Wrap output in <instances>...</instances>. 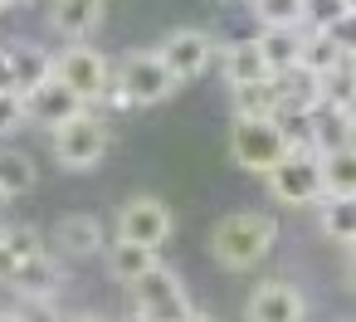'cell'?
Returning <instances> with one entry per match:
<instances>
[{"instance_id": "obj_1", "label": "cell", "mask_w": 356, "mask_h": 322, "mask_svg": "<svg viewBox=\"0 0 356 322\" xmlns=\"http://www.w3.org/2000/svg\"><path fill=\"white\" fill-rule=\"evenodd\" d=\"M278 234H283L278 215H268V210H229L210 230V259L225 273H254L278 249Z\"/></svg>"}, {"instance_id": "obj_2", "label": "cell", "mask_w": 356, "mask_h": 322, "mask_svg": "<svg viewBox=\"0 0 356 322\" xmlns=\"http://www.w3.org/2000/svg\"><path fill=\"white\" fill-rule=\"evenodd\" d=\"M176 93H181V79L161 64V54L156 49H132L113 69V88H108L103 108H161Z\"/></svg>"}, {"instance_id": "obj_3", "label": "cell", "mask_w": 356, "mask_h": 322, "mask_svg": "<svg viewBox=\"0 0 356 322\" xmlns=\"http://www.w3.org/2000/svg\"><path fill=\"white\" fill-rule=\"evenodd\" d=\"M113 147V127L103 118V108H83L79 118L59 122L49 132V156L59 171H93Z\"/></svg>"}, {"instance_id": "obj_4", "label": "cell", "mask_w": 356, "mask_h": 322, "mask_svg": "<svg viewBox=\"0 0 356 322\" xmlns=\"http://www.w3.org/2000/svg\"><path fill=\"white\" fill-rule=\"evenodd\" d=\"M127 293H132V312H142V317H152V322H186V317L195 312V298H191L186 278H181L171 264L147 268Z\"/></svg>"}, {"instance_id": "obj_5", "label": "cell", "mask_w": 356, "mask_h": 322, "mask_svg": "<svg viewBox=\"0 0 356 322\" xmlns=\"http://www.w3.org/2000/svg\"><path fill=\"white\" fill-rule=\"evenodd\" d=\"M171 234H176V210L161 195H127L113 215V239H132V244L161 254V244H171Z\"/></svg>"}, {"instance_id": "obj_6", "label": "cell", "mask_w": 356, "mask_h": 322, "mask_svg": "<svg viewBox=\"0 0 356 322\" xmlns=\"http://www.w3.org/2000/svg\"><path fill=\"white\" fill-rule=\"evenodd\" d=\"M264 181H268V195L278 205H293V210H312L327 195V186H322V156L317 152H288Z\"/></svg>"}, {"instance_id": "obj_7", "label": "cell", "mask_w": 356, "mask_h": 322, "mask_svg": "<svg viewBox=\"0 0 356 322\" xmlns=\"http://www.w3.org/2000/svg\"><path fill=\"white\" fill-rule=\"evenodd\" d=\"M54 79H64L88 108H103V98L113 88V64L98 45H69L54 54Z\"/></svg>"}, {"instance_id": "obj_8", "label": "cell", "mask_w": 356, "mask_h": 322, "mask_svg": "<svg viewBox=\"0 0 356 322\" xmlns=\"http://www.w3.org/2000/svg\"><path fill=\"white\" fill-rule=\"evenodd\" d=\"M229 156H234L239 171L268 176V171L288 156V142H283V132H278L273 118H259V122L234 118V127H229Z\"/></svg>"}, {"instance_id": "obj_9", "label": "cell", "mask_w": 356, "mask_h": 322, "mask_svg": "<svg viewBox=\"0 0 356 322\" xmlns=\"http://www.w3.org/2000/svg\"><path fill=\"white\" fill-rule=\"evenodd\" d=\"M312 298L298 278H264L244 298V322H307Z\"/></svg>"}, {"instance_id": "obj_10", "label": "cell", "mask_w": 356, "mask_h": 322, "mask_svg": "<svg viewBox=\"0 0 356 322\" xmlns=\"http://www.w3.org/2000/svg\"><path fill=\"white\" fill-rule=\"evenodd\" d=\"M156 54H161V64H166L181 83H191V79H200V74L215 64L220 49H215V35H210V30H200V25H176V30L161 35Z\"/></svg>"}, {"instance_id": "obj_11", "label": "cell", "mask_w": 356, "mask_h": 322, "mask_svg": "<svg viewBox=\"0 0 356 322\" xmlns=\"http://www.w3.org/2000/svg\"><path fill=\"white\" fill-rule=\"evenodd\" d=\"M49 249L59 259H98L108 249V225L93 215V210H69L54 234H49Z\"/></svg>"}, {"instance_id": "obj_12", "label": "cell", "mask_w": 356, "mask_h": 322, "mask_svg": "<svg viewBox=\"0 0 356 322\" xmlns=\"http://www.w3.org/2000/svg\"><path fill=\"white\" fill-rule=\"evenodd\" d=\"M20 98H25V118H30V122H40V127H49V132H54L59 122H69V118H79V113L88 108V103L64 83V79H44V83H35L30 93H20Z\"/></svg>"}, {"instance_id": "obj_13", "label": "cell", "mask_w": 356, "mask_h": 322, "mask_svg": "<svg viewBox=\"0 0 356 322\" xmlns=\"http://www.w3.org/2000/svg\"><path fill=\"white\" fill-rule=\"evenodd\" d=\"M64 283H69L64 259H59L54 249H40L35 259H25V264L15 268V278L6 283V293H10V298H59Z\"/></svg>"}, {"instance_id": "obj_14", "label": "cell", "mask_w": 356, "mask_h": 322, "mask_svg": "<svg viewBox=\"0 0 356 322\" xmlns=\"http://www.w3.org/2000/svg\"><path fill=\"white\" fill-rule=\"evenodd\" d=\"M108 20V0H49V30L64 45H88Z\"/></svg>"}, {"instance_id": "obj_15", "label": "cell", "mask_w": 356, "mask_h": 322, "mask_svg": "<svg viewBox=\"0 0 356 322\" xmlns=\"http://www.w3.org/2000/svg\"><path fill=\"white\" fill-rule=\"evenodd\" d=\"M215 59H220V74H225V83H229V88H249V83L273 79L254 40H229V45H220V54H215Z\"/></svg>"}, {"instance_id": "obj_16", "label": "cell", "mask_w": 356, "mask_h": 322, "mask_svg": "<svg viewBox=\"0 0 356 322\" xmlns=\"http://www.w3.org/2000/svg\"><path fill=\"white\" fill-rule=\"evenodd\" d=\"M254 45H259L268 74L278 79V74L298 69V54H302V25H264V30L254 35Z\"/></svg>"}, {"instance_id": "obj_17", "label": "cell", "mask_w": 356, "mask_h": 322, "mask_svg": "<svg viewBox=\"0 0 356 322\" xmlns=\"http://www.w3.org/2000/svg\"><path fill=\"white\" fill-rule=\"evenodd\" d=\"M161 264V254L156 249H142V244H132V239H108V249H103V268H108V278L113 283H122V288H132L147 268H156Z\"/></svg>"}, {"instance_id": "obj_18", "label": "cell", "mask_w": 356, "mask_h": 322, "mask_svg": "<svg viewBox=\"0 0 356 322\" xmlns=\"http://www.w3.org/2000/svg\"><path fill=\"white\" fill-rule=\"evenodd\" d=\"M278 83V113H298V118H312L322 108V79L307 74V69H288L273 79Z\"/></svg>"}, {"instance_id": "obj_19", "label": "cell", "mask_w": 356, "mask_h": 322, "mask_svg": "<svg viewBox=\"0 0 356 322\" xmlns=\"http://www.w3.org/2000/svg\"><path fill=\"white\" fill-rule=\"evenodd\" d=\"M40 249H49L44 230L40 225H6V239H0V288L15 278V268L25 259H35Z\"/></svg>"}, {"instance_id": "obj_20", "label": "cell", "mask_w": 356, "mask_h": 322, "mask_svg": "<svg viewBox=\"0 0 356 322\" xmlns=\"http://www.w3.org/2000/svg\"><path fill=\"white\" fill-rule=\"evenodd\" d=\"M6 54H10V69H15V88L20 93H30L44 79H54V54L44 45H35V40H15V45H6Z\"/></svg>"}, {"instance_id": "obj_21", "label": "cell", "mask_w": 356, "mask_h": 322, "mask_svg": "<svg viewBox=\"0 0 356 322\" xmlns=\"http://www.w3.org/2000/svg\"><path fill=\"white\" fill-rule=\"evenodd\" d=\"M317 225H322L327 239H337L341 249H351L356 244V195H322Z\"/></svg>"}, {"instance_id": "obj_22", "label": "cell", "mask_w": 356, "mask_h": 322, "mask_svg": "<svg viewBox=\"0 0 356 322\" xmlns=\"http://www.w3.org/2000/svg\"><path fill=\"white\" fill-rule=\"evenodd\" d=\"M356 142V127L346 118V108H317L312 113V152H337V147H351Z\"/></svg>"}, {"instance_id": "obj_23", "label": "cell", "mask_w": 356, "mask_h": 322, "mask_svg": "<svg viewBox=\"0 0 356 322\" xmlns=\"http://www.w3.org/2000/svg\"><path fill=\"white\" fill-rule=\"evenodd\" d=\"M40 186V171H35V156H25L20 147H0V191L10 200L30 195Z\"/></svg>"}, {"instance_id": "obj_24", "label": "cell", "mask_w": 356, "mask_h": 322, "mask_svg": "<svg viewBox=\"0 0 356 322\" xmlns=\"http://www.w3.org/2000/svg\"><path fill=\"white\" fill-rule=\"evenodd\" d=\"M229 103H234V118H244V122L278 118V83L264 79V83H249V88H229Z\"/></svg>"}, {"instance_id": "obj_25", "label": "cell", "mask_w": 356, "mask_h": 322, "mask_svg": "<svg viewBox=\"0 0 356 322\" xmlns=\"http://www.w3.org/2000/svg\"><path fill=\"white\" fill-rule=\"evenodd\" d=\"M337 64H346V59H341V49L332 45V35H327V30H302V54H298V69H307V74L327 79Z\"/></svg>"}, {"instance_id": "obj_26", "label": "cell", "mask_w": 356, "mask_h": 322, "mask_svg": "<svg viewBox=\"0 0 356 322\" xmlns=\"http://www.w3.org/2000/svg\"><path fill=\"white\" fill-rule=\"evenodd\" d=\"M322 186L327 195H356V142L322 152Z\"/></svg>"}, {"instance_id": "obj_27", "label": "cell", "mask_w": 356, "mask_h": 322, "mask_svg": "<svg viewBox=\"0 0 356 322\" xmlns=\"http://www.w3.org/2000/svg\"><path fill=\"white\" fill-rule=\"evenodd\" d=\"M351 98H356V59L337 64L322 79V108H351Z\"/></svg>"}, {"instance_id": "obj_28", "label": "cell", "mask_w": 356, "mask_h": 322, "mask_svg": "<svg viewBox=\"0 0 356 322\" xmlns=\"http://www.w3.org/2000/svg\"><path fill=\"white\" fill-rule=\"evenodd\" d=\"M249 10L264 25H302V0H249Z\"/></svg>"}, {"instance_id": "obj_29", "label": "cell", "mask_w": 356, "mask_h": 322, "mask_svg": "<svg viewBox=\"0 0 356 322\" xmlns=\"http://www.w3.org/2000/svg\"><path fill=\"white\" fill-rule=\"evenodd\" d=\"M6 307H10V317H15V322H64L54 298H10Z\"/></svg>"}, {"instance_id": "obj_30", "label": "cell", "mask_w": 356, "mask_h": 322, "mask_svg": "<svg viewBox=\"0 0 356 322\" xmlns=\"http://www.w3.org/2000/svg\"><path fill=\"white\" fill-rule=\"evenodd\" d=\"M346 15V0H302V30H332Z\"/></svg>"}, {"instance_id": "obj_31", "label": "cell", "mask_w": 356, "mask_h": 322, "mask_svg": "<svg viewBox=\"0 0 356 322\" xmlns=\"http://www.w3.org/2000/svg\"><path fill=\"white\" fill-rule=\"evenodd\" d=\"M25 122H30V118H25V98H20V93H0V142L15 137Z\"/></svg>"}, {"instance_id": "obj_32", "label": "cell", "mask_w": 356, "mask_h": 322, "mask_svg": "<svg viewBox=\"0 0 356 322\" xmlns=\"http://www.w3.org/2000/svg\"><path fill=\"white\" fill-rule=\"evenodd\" d=\"M327 35H332V45L341 49V59H356V10H346Z\"/></svg>"}, {"instance_id": "obj_33", "label": "cell", "mask_w": 356, "mask_h": 322, "mask_svg": "<svg viewBox=\"0 0 356 322\" xmlns=\"http://www.w3.org/2000/svg\"><path fill=\"white\" fill-rule=\"evenodd\" d=\"M0 93H20V88H15V69H10V54H6V45H0Z\"/></svg>"}, {"instance_id": "obj_34", "label": "cell", "mask_w": 356, "mask_h": 322, "mask_svg": "<svg viewBox=\"0 0 356 322\" xmlns=\"http://www.w3.org/2000/svg\"><path fill=\"white\" fill-rule=\"evenodd\" d=\"M341 288L346 293H356V244L346 249V259H341Z\"/></svg>"}, {"instance_id": "obj_35", "label": "cell", "mask_w": 356, "mask_h": 322, "mask_svg": "<svg viewBox=\"0 0 356 322\" xmlns=\"http://www.w3.org/2000/svg\"><path fill=\"white\" fill-rule=\"evenodd\" d=\"M64 322H108V317H98V312H69Z\"/></svg>"}, {"instance_id": "obj_36", "label": "cell", "mask_w": 356, "mask_h": 322, "mask_svg": "<svg viewBox=\"0 0 356 322\" xmlns=\"http://www.w3.org/2000/svg\"><path fill=\"white\" fill-rule=\"evenodd\" d=\"M186 322H220V317H215V312H200V307H195V312H191Z\"/></svg>"}, {"instance_id": "obj_37", "label": "cell", "mask_w": 356, "mask_h": 322, "mask_svg": "<svg viewBox=\"0 0 356 322\" xmlns=\"http://www.w3.org/2000/svg\"><path fill=\"white\" fill-rule=\"evenodd\" d=\"M122 322H152V317H142V312H127V317H122Z\"/></svg>"}, {"instance_id": "obj_38", "label": "cell", "mask_w": 356, "mask_h": 322, "mask_svg": "<svg viewBox=\"0 0 356 322\" xmlns=\"http://www.w3.org/2000/svg\"><path fill=\"white\" fill-rule=\"evenodd\" d=\"M6 205H10V195H6V191H0V220H6Z\"/></svg>"}, {"instance_id": "obj_39", "label": "cell", "mask_w": 356, "mask_h": 322, "mask_svg": "<svg viewBox=\"0 0 356 322\" xmlns=\"http://www.w3.org/2000/svg\"><path fill=\"white\" fill-rule=\"evenodd\" d=\"M346 118H351V127H356V98H351V108H346Z\"/></svg>"}, {"instance_id": "obj_40", "label": "cell", "mask_w": 356, "mask_h": 322, "mask_svg": "<svg viewBox=\"0 0 356 322\" xmlns=\"http://www.w3.org/2000/svg\"><path fill=\"white\" fill-rule=\"evenodd\" d=\"M0 322H15V317H10V307H0Z\"/></svg>"}, {"instance_id": "obj_41", "label": "cell", "mask_w": 356, "mask_h": 322, "mask_svg": "<svg viewBox=\"0 0 356 322\" xmlns=\"http://www.w3.org/2000/svg\"><path fill=\"white\" fill-rule=\"evenodd\" d=\"M6 6H35V0H6Z\"/></svg>"}, {"instance_id": "obj_42", "label": "cell", "mask_w": 356, "mask_h": 322, "mask_svg": "<svg viewBox=\"0 0 356 322\" xmlns=\"http://www.w3.org/2000/svg\"><path fill=\"white\" fill-rule=\"evenodd\" d=\"M0 239H6V220H0Z\"/></svg>"}, {"instance_id": "obj_43", "label": "cell", "mask_w": 356, "mask_h": 322, "mask_svg": "<svg viewBox=\"0 0 356 322\" xmlns=\"http://www.w3.org/2000/svg\"><path fill=\"white\" fill-rule=\"evenodd\" d=\"M346 10H356V0H346Z\"/></svg>"}, {"instance_id": "obj_44", "label": "cell", "mask_w": 356, "mask_h": 322, "mask_svg": "<svg viewBox=\"0 0 356 322\" xmlns=\"http://www.w3.org/2000/svg\"><path fill=\"white\" fill-rule=\"evenodd\" d=\"M0 10H10V6H6V0H0Z\"/></svg>"}, {"instance_id": "obj_45", "label": "cell", "mask_w": 356, "mask_h": 322, "mask_svg": "<svg viewBox=\"0 0 356 322\" xmlns=\"http://www.w3.org/2000/svg\"><path fill=\"white\" fill-rule=\"evenodd\" d=\"M244 6H249V0H244Z\"/></svg>"}]
</instances>
